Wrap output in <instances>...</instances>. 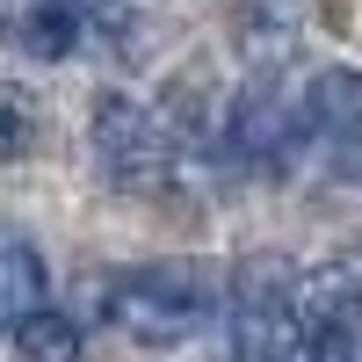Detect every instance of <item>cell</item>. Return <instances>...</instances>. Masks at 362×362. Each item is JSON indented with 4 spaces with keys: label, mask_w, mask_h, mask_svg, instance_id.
<instances>
[{
    "label": "cell",
    "mask_w": 362,
    "mask_h": 362,
    "mask_svg": "<svg viewBox=\"0 0 362 362\" xmlns=\"http://www.w3.org/2000/svg\"><path fill=\"white\" fill-rule=\"evenodd\" d=\"M225 348H232V362H312L297 305H290V268L254 261L239 276L232 305H225Z\"/></svg>",
    "instance_id": "3"
},
{
    "label": "cell",
    "mask_w": 362,
    "mask_h": 362,
    "mask_svg": "<svg viewBox=\"0 0 362 362\" xmlns=\"http://www.w3.org/2000/svg\"><path fill=\"white\" fill-rule=\"evenodd\" d=\"M8 341H15V362H80V348H87V334H80V319H66V312H51V305H37V312H22V319L8 326Z\"/></svg>",
    "instance_id": "7"
},
{
    "label": "cell",
    "mask_w": 362,
    "mask_h": 362,
    "mask_svg": "<svg viewBox=\"0 0 362 362\" xmlns=\"http://www.w3.org/2000/svg\"><path fill=\"white\" fill-rule=\"evenodd\" d=\"M116 15V0H29V15H22V29H29V44H37L44 58H58V51H73L95 22H109Z\"/></svg>",
    "instance_id": "6"
},
{
    "label": "cell",
    "mask_w": 362,
    "mask_h": 362,
    "mask_svg": "<svg viewBox=\"0 0 362 362\" xmlns=\"http://www.w3.org/2000/svg\"><path fill=\"white\" fill-rule=\"evenodd\" d=\"M95 167H102L109 189H124V196H167L174 174H181V145L145 102L109 95L95 109Z\"/></svg>",
    "instance_id": "1"
},
{
    "label": "cell",
    "mask_w": 362,
    "mask_h": 362,
    "mask_svg": "<svg viewBox=\"0 0 362 362\" xmlns=\"http://www.w3.org/2000/svg\"><path fill=\"white\" fill-rule=\"evenodd\" d=\"M44 290H51L44 254L29 247L15 225H0V334H8L22 312H37V305H44Z\"/></svg>",
    "instance_id": "5"
},
{
    "label": "cell",
    "mask_w": 362,
    "mask_h": 362,
    "mask_svg": "<svg viewBox=\"0 0 362 362\" xmlns=\"http://www.w3.org/2000/svg\"><path fill=\"white\" fill-rule=\"evenodd\" d=\"M210 312H218V297L189 268H138V276H124L109 290V319L145 348H174V341L203 334Z\"/></svg>",
    "instance_id": "2"
},
{
    "label": "cell",
    "mask_w": 362,
    "mask_h": 362,
    "mask_svg": "<svg viewBox=\"0 0 362 362\" xmlns=\"http://www.w3.org/2000/svg\"><path fill=\"white\" fill-rule=\"evenodd\" d=\"M334 153H341V174H348L355 189H362V124H355V131H348V138L334 145Z\"/></svg>",
    "instance_id": "9"
},
{
    "label": "cell",
    "mask_w": 362,
    "mask_h": 362,
    "mask_svg": "<svg viewBox=\"0 0 362 362\" xmlns=\"http://www.w3.org/2000/svg\"><path fill=\"white\" fill-rule=\"evenodd\" d=\"M290 305H297L312 362H355L362 355V276L348 261H319L312 276H290Z\"/></svg>",
    "instance_id": "4"
},
{
    "label": "cell",
    "mask_w": 362,
    "mask_h": 362,
    "mask_svg": "<svg viewBox=\"0 0 362 362\" xmlns=\"http://www.w3.org/2000/svg\"><path fill=\"white\" fill-rule=\"evenodd\" d=\"M22 145H29V109H22L15 95H0V167H8Z\"/></svg>",
    "instance_id": "8"
}]
</instances>
